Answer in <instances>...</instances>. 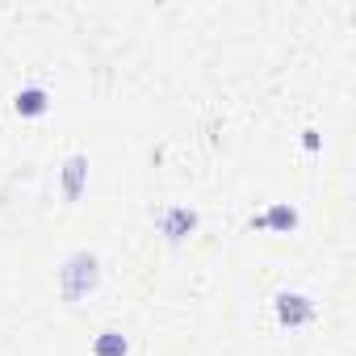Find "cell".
Here are the masks:
<instances>
[{
  "label": "cell",
  "mask_w": 356,
  "mask_h": 356,
  "mask_svg": "<svg viewBox=\"0 0 356 356\" xmlns=\"http://www.w3.org/2000/svg\"><path fill=\"white\" fill-rule=\"evenodd\" d=\"M97 281H101V264H97L92 252H76V256H67V264L59 268V289H63L67 302L88 298V293L97 289Z\"/></svg>",
  "instance_id": "1"
},
{
  "label": "cell",
  "mask_w": 356,
  "mask_h": 356,
  "mask_svg": "<svg viewBox=\"0 0 356 356\" xmlns=\"http://www.w3.org/2000/svg\"><path fill=\"white\" fill-rule=\"evenodd\" d=\"M310 318H314L310 298H302V293H281V298H277V323H281V327H302V323H310Z\"/></svg>",
  "instance_id": "2"
},
{
  "label": "cell",
  "mask_w": 356,
  "mask_h": 356,
  "mask_svg": "<svg viewBox=\"0 0 356 356\" xmlns=\"http://www.w3.org/2000/svg\"><path fill=\"white\" fill-rule=\"evenodd\" d=\"M193 227H197V214L185 210V206H168V210L159 214V231H163L168 239H185Z\"/></svg>",
  "instance_id": "3"
},
{
  "label": "cell",
  "mask_w": 356,
  "mask_h": 356,
  "mask_svg": "<svg viewBox=\"0 0 356 356\" xmlns=\"http://www.w3.org/2000/svg\"><path fill=\"white\" fill-rule=\"evenodd\" d=\"M84 176H88V155H72V159L63 163V197H67V202L80 197Z\"/></svg>",
  "instance_id": "4"
},
{
  "label": "cell",
  "mask_w": 356,
  "mask_h": 356,
  "mask_svg": "<svg viewBox=\"0 0 356 356\" xmlns=\"http://www.w3.org/2000/svg\"><path fill=\"white\" fill-rule=\"evenodd\" d=\"M47 105H51L47 88H22V92L13 97V109H17L22 118H38V113H47Z\"/></svg>",
  "instance_id": "5"
},
{
  "label": "cell",
  "mask_w": 356,
  "mask_h": 356,
  "mask_svg": "<svg viewBox=\"0 0 356 356\" xmlns=\"http://www.w3.org/2000/svg\"><path fill=\"white\" fill-rule=\"evenodd\" d=\"M126 352H130V343L122 331H101L92 339V356H126Z\"/></svg>",
  "instance_id": "6"
},
{
  "label": "cell",
  "mask_w": 356,
  "mask_h": 356,
  "mask_svg": "<svg viewBox=\"0 0 356 356\" xmlns=\"http://www.w3.org/2000/svg\"><path fill=\"white\" fill-rule=\"evenodd\" d=\"M256 227H273V231H293L298 227V210L293 206H273L264 218H256Z\"/></svg>",
  "instance_id": "7"
},
{
  "label": "cell",
  "mask_w": 356,
  "mask_h": 356,
  "mask_svg": "<svg viewBox=\"0 0 356 356\" xmlns=\"http://www.w3.org/2000/svg\"><path fill=\"white\" fill-rule=\"evenodd\" d=\"M302 147H306V151H318V130H306V134H302Z\"/></svg>",
  "instance_id": "8"
}]
</instances>
